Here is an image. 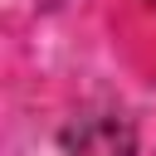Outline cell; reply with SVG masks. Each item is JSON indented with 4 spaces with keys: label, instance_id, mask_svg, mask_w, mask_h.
I'll return each instance as SVG.
<instances>
[{
    "label": "cell",
    "instance_id": "1",
    "mask_svg": "<svg viewBox=\"0 0 156 156\" xmlns=\"http://www.w3.org/2000/svg\"><path fill=\"white\" fill-rule=\"evenodd\" d=\"M63 156H136V132L127 117H78L63 127Z\"/></svg>",
    "mask_w": 156,
    "mask_h": 156
}]
</instances>
